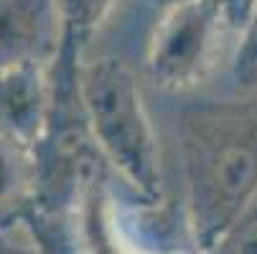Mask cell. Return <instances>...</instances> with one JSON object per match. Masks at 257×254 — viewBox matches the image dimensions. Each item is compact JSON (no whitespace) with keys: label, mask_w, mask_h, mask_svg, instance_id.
<instances>
[{"label":"cell","mask_w":257,"mask_h":254,"mask_svg":"<svg viewBox=\"0 0 257 254\" xmlns=\"http://www.w3.org/2000/svg\"><path fill=\"white\" fill-rule=\"evenodd\" d=\"M176 140L189 226L209 251L257 193V92L183 104Z\"/></svg>","instance_id":"6da1fadb"},{"label":"cell","mask_w":257,"mask_h":254,"mask_svg":"<svg viewBox=\"0 0 257 254\" xmlns=\"http://www.w3.org/2000/svg\"><path fill=\"white\" fill-rule=\"evenodd\" d=\"M79 94L92 140L122 183L145 201L163 188L153 120L135 69L117 56H99L79 69Z\"/></svg>","instance_id":"7a4b0ae2"},{"label":"cell","mask_w":257,"mask_h":254,"mask_svg":"<svg viewBox=\"0 0 257 254\" xmlns=\"http://www.w3.org/2000/svg\"><path fill=\"white\" fill-rule=\"evenodd\" d=\"M239 28L224 0H181L156 21L143 71L156 89L183 94L232 66Z\"/></svg>","instance_id":"3957f363"},{"label":"cell","mask_w":257,"mask_h":254,"mask_svg":"<svg viewBox=\"0 0 257 254\" xmlns=\"http://www.w3.org/2000/svg\"><path fill=\"white\" fill-rule=\"evenodd\" d=\"M51 112L46 61H21L0 71V135L36 150Z\"/></svg>","instance_id":"277c9868"},{"label":"cell","mask_w":257,"mask_h":254,"mask_svg":"<svg viewBox=\"0 0 257 254\" xmlns=\"http://www.w3.org/2000/svg\"><path fill=\"white\" fill-rule=\"evenodd\" d=\"M61 41L56 0H0V71L21 61H51Z\"/></svg>","instance_id":"5b68a950"},{"label":"cell","mask_w":257,"mask_h":254,"mask_svg":"<svg viewBox=\"0 0 257 254\" xmlns=\"http://www.w3.org/2000/svg\"><path fill=\"white\" fill-rule=\"evenodd\" d=\"M77 208L84 254H140L120 236V229L115 226V206L104 173L87 186Z\"/></svg>","instance_id":"8992f818"},{"label":"cell","mask_w":257,"mask_h":254,"mask_svg":"<svg viewBox=\"0 0 257 254\" xmlns=\"http://www.w3.org/2000/svg\"><path fill=\"white\" fill-rule=\"evenodd\" d=\"M36 203L33 150L0 135V219Z\"/></svg>","instance_id":"52a82bcc"},{"label":"cell","mask_w":257,"mask_h":254,"mask_svg":"<svg viewBox=\"0 0 257 254\" xmlns=\"http://www.w3.org/2000/svg\"><path fill=\"white\" fill-rule=\"evenodd\" d=\"M117 0H56L61 41L59 46H69L74 51H84L92 33L104 23Z\"/></svg>","instance_id":"ba28073f"},{"label":"cell","mask_w":257,"mask_h":254,"mask_svg":"<svg viewBox=\"0 0 257 254\" xmlns=\"http://www.w3.org/2000/svg\"><path fill=\"white\" fill-rule=\"evenodd\" d=\"M229 74H232V92L239 94L257 92V0L252 3L244 26L239 31Z\"/></svg>","instance_id":"9c48e42d"},{"label":"cell","mask_w":257,"mask_h":254,"mask_svg":"<svg viewBox=\"0 0 257 254\" xmlns=\"http://www.w3.org/2000/svg\"><path fill=\"white\" fill-rule=\"evenodd\" d=\"M206 254H257V193Z\"/></svg>","instance_id":"30bf717a"},{"label":"cell","mask_w":257,"mask_h":254,"mask_svg":"<svg viewBox=\"0 0 257 254\" xmlns=\"http://www.w3.org/2000/svg\"><path fill=\"white\" fill-rule=\"evenodd\" d=\"M224 3H227V8H229V16H232L234 26L242 31L244 18H247V13H249V8H252L254 0H224Z\"/></svg>","instance_id":"8fae6325"},{"label":"cell","mask_w":257,"mask_h":254,"mask_svg":"<svg viewBox=\"0 0 257 254\" xmlns=\"http://www.w3.org/2000/svg\"><path fill=\"white\" fill-rule=\"evenodd\" d=\"M153 3H163V6L168 8V6H176V3H181V0H153Z\"/></svg>","instance_id":"7c38bea8"}]
</instances>
